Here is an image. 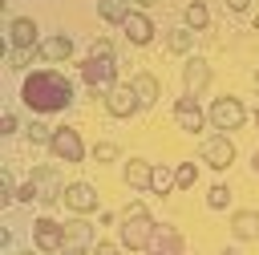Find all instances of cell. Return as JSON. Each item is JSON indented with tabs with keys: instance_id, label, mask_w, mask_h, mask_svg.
<instances>
[{
	"instance_id": "28",
	"label": "cell",
	"mask_w": 259,
	"mask_h": 255,
	"mask_svg": "<svg viewBox=\"0 0 259 255\" xmlns=\"http://www.w3.org/2000/svg\"><path fill=\"white\" fill-rule=\"evenodd\" d=\"M16 198H20V202H32V198H40V190H36V182H24V186L16 190Z\"/></svg>"
},
{
	"instance_id": "15",
	"label": "cell",
	"mask_w": 259,
	"mask_h": 255,
	"mask_svg": "<svg viewBox=\"0 0 259 255\" xmlns=\"http://www.w3.org/2000/svg\"><path fill=\"white\" fill-rule=\"evenodd\" d=\"M12 45L16 49H36V24L28 16H16L12 20Z\"/></svg>"
},
{
	"instance_id": "25",
	"label": "cell",
	"mask_w": 259,
	"mask_h": 255,
	"mask_svg": "<svg viewBox=\"0 0 259 255\" xmlns=\"http://www.w3.org/2000/svg\"><path fill=\"white\" fill-rule=\"evenodd\" d=\"M227 202H231V190H227L223 182H219V186H210V194H206V206H210V210H223Z\"/></svg>"
},
{
	"instance_id": "11",
	"label": "cell",
	"mask_w": 259,
	"mask_h": 255,
	"mask_svg": "<svg viewBox=\"0 0 259 255\" xmlns=\"http://www.w3.org/2000/svg\"><path fill=\"white\" fill-rule=\"evenodd\" d=\"M121 28H125V36H130L134 45H150V36H154V24H150L146 12H130V16L121 20Z\"/></svg>"
},
{
	"instance_id": "19",
	"label": "cell",
	"mask_w": 259,
	"mask_h": 255,
	"mask_svg": "<svg viewBox=\"0 0 259 255\" xmlns=\"http://www.w3.org/2000/svg\"><path fill=\"white\" fill-rule=\"evenodd\" d=\"M89 247V227L85 223H65V251H81Z\"/></svg>"
},
{
	"instance_id": "16",
	"label": "cell",
	"mask_w": 259,
	"mask_h": 255,
	"mask_svg": "<svg viewBox=\"0 0 259 255\" xmlns=\"http://www.w3.org/2000/svg\"><path fill=\"white\" fill-rule=\"evenodd\" d=\"M130 85H134V93H138V101H142V105H154V101H158V81H154L150 73H138Z\"/></svg>"
},
{
	"instance_id": "26",
	"label": "cell",
	"mask_w": 259,
	"mask_h": 255,
	"mask_svg": "<svg viewBox=\"0 0 259 255\" xmlns=\"http://www.w3.org/2000/svg\"><path fill=\"white\" fill-rule=\"evenodd\" d=\"M93 154H97V162H113V158H117V146H113V142H101Z\"/></svg>"
},
{
	"instance_id": "10",
	"label": "cell",
	"mask_w": 259,
	"mask_h": 255,
	"mask_svg": "<svg viewBox=\"0 0 259 255\" xmlns=\"http://www.w3.org/2000/svg\"><path fill=\"white\" fill-rule=\"evenodd\" d=\"M202 162L214 166V170H227V166L235 162V146H231V138H227V134H223V138H210V142L202 146Z\"/></svg>"
},
{
	"instance_id": "36",
	"label": "cell",
	"mask_w": 259,
	"mask_h": 255,
	"mask_svg": "<svg viewBox=\"0 0 259 255\" xmlns=\"http://www.w3.org/2000/svg\"><path fill=\"white\" fill-rule=\"evenodd\" d=\"M255 28H259V16H255Z\"/></svg>"
},
{
	"instance_id": "34",
	"label": "cell",
	"mask_w": 259,
	"mask_h": 255,
	"mask_svg": "<svg viewBox=\"0 0 259 255\" xmlns=\"http://www.w3.org/2000/svg\"><path fill=\"white\" fill-rule=\"evenodd\" d=\"M251 166H255V174H259V150H255V154H251Z\"/></svg>"
},
{
	"instance_id": "6",
	"label": "cell",
	"mask_w": 259,
	"mask_h": 255,
	"mask_svg": "<svg viewBox=\"0 0 259 255\" xmlns=\"http://www.w3.org/2000/svg\"><path fill=\"white\" fill-rule=\"evenodd\" d=\"M210 121H214V130H239L243 125V105L235 97H219L210 105Z\"/></svg>"
},
{
	"instance_id": "9",
	"label": "cell",
	"mask_w": 259,
	"mask_h": 255,
	"mask_svg": "<svg viewBox=\"0 0 259 255\" xmlns=\"http://www.w3.org/2000/svg\"><path fill=\"white\" fill-rule=\"evenodd\" d=\"M174 121H178V130H190V134L202 130V109H198L194 93H186V97L174 101Z\"/></svg>"
},
{
	"instance_id": "4",
	"label": "cell",
	"mask_w": 259,
	"mask_h": 255,
	"mask_svg": "<svg viewBox=\"0 0 259 255\" xmlns=\"http://www.w3.org/2000/svg\"><path fill=\"white\" fill-rule=\"evenodd\" d=\"M49 150H53V158H61V162H81V154H85V146H81L77 130H53Z\"/></svg>"
},
{
	"instance_id": "12",
	"label": "cell",
	"mask_w": 259,
	"mask_h": 255,
	"mask_svg": "<svg viewBox=\"0 0 259 255\" xmlns=\"http://www.w3.org/2000/svg\"><path fill=\"white\" fill-rule=\"evenodd\" d=\"M182 81H186V93H198V89H206V81H210V69H206V61L190 57V61H186V69H182Z\"/></svg>"
},
{
	"instance_id": "29",
	"label": "cell",
	"mask_w": 259,
	"mask_h": 255,
	"mask_svg": "<svg viewBox=\"0 0 259 255\" xmlns=\"http://www.w3.org/2000/svg\"><path fill=\"white\" fill-rule=\"evenodd\" d=\"M93 57H113V45H109V40H97V45H93Z\"/></svg>"
},
{
	"instance_id": "14",
	"label": "cell",
	"mask_w": 259,
	"mask_h": 255,
	"mask_svg": "<svg viewBox=\"0 0 259 255\" xmlns=\"http://www.w3.org/2000/svg\"><path fill=\"white\" fill-rule=\"evenodd\" d=\"M231 231L235 239H259V210H239L231 219Z\"/></svg>"
},
{
	"instance_id": "31",
	"label": "cell",
	"mask_w": 259,
	"mask_h": 255,
	"mask_svg": "<svg viewBox=\"0 0 259 255\" xmlns=\"http://www.w3.org/2000/svg\"><path fill=\"white\" fill-rule=\"evenodd\" d=\"M28 134H32V142H49V138H53V130H45V125H32Z\"/></svg>"
},
{
	"instance_id": "17",
	"label": "cell",
	"mask_w": 259,
	"mask_h": 255,
	"mask_svg": "<svg viewBox=\"0 0 259 255\" xmlns=\"http://www.w3.org/2000/svg\"><path fill=\"white\" fill-rule=\"evenodd\" d=\"M150 174H154L150 162H138V158L125 162V186H150Z\"/></svg>"
},
{
	"instance_id": "18",
	"label": "cell",
	"mask_w": 259,
	"mask_h": 255,
	"mask_svg": "<svg viewBox=\"0 0 259 255\" xmlns=\"http://www.w3.org/2000/svg\"><path fill=\"white\" fill-rule=\"evenodd\" d=\"M97 12H101V20H109V24H121L134 8H130V0H101L97 4Z\"/></svg>"
},
{
	"instance_id": "33",
	"label": "cell",
	"mask_w": 259,
	"mask_h": 255,
	"mask_svg": "<svg viewBox=\"0 0 259 255\" xmlns=\"http://www.w3.org/2000/svg\"><path fill=\"white\" fill-rule=\"evenodd\" d=\"M247 4H251V0H227V8H231V12H243Z\"/></svg>"
},
{
	"instance_id": "7",
	"label": "cell",
	"mask_w": 259,
	"mask_h": 255,
	"mask_svg": "<svg viewBox=\"0 0 259 255\" xmlns=\"http://www.w3.org/2000/svg\"><path fill=\"white\" fill-rule=\"evenodd\" d=\"M32 239L40 251H65V227L53 219H36L32 223Z\"/></svg>"
},
{
	"instance_id": "13",
	"label": "cell",
	"mask_w": 259,
	"mask_h": 255,
	"mask_svg": "<svg viewBox=\"0 0 259 255\" xmlns=\"http://www.w3.org/2000/svg\"><path fill=\"white\" fill-rule=\"evenodd\" d=\"M150 251H162V255H174L182 251V235L170 231V227H154V239H150Z\"/></svg>"
},
{
	"instance_id": "35",
	"label": "cell",
	"mask_w": 259,
	"mask_h": 255,
	"mask_svg": "<svg viewBox=\"0 0 259 255\" xmlns=\"http://www.w3.org/2000/svg\"><path fill=\"white\" fill-rule=\"evenodd\" d=\"M138 4H158V0H138Z\"/></svg>"
},
{
	"instance_id": "32",
	"label": "cell",
	"mask_w": 259,
	"mask_h": 255,
	"mask_svg": "<svg viewBox=\"0 0 259 255\" xmlns=\"http://www.w3.org/2000/svg\"><path fill=\"white\" fill-rule=\"evenodd\" d=\"M134 215H146V206H142V202H130V206L121 210V219H134Z\"/></svg>"
},
{
	"instance_id": "8",
	"label": "cell",
	"mask_w": 259,
	"mask_h": 255,
	"mask_svg": "<svg viewBox=\"0 0 259 255\" xmlns=\"http://www.w3.org/2000/svg\"><path fill=\"white\" fill-rule=\"evenodd\" d=\"M61 198H65V206H73L77 215H89V210H97V190H93L89 182H69Z\"/></svg>"
},
{
	"instance_id": "30",
	"label": "cell",
	"mask_w": 259,
	"mask_h": 255,
	"mask_svg": "<svg viewBox=\"0 0 259 255\" xmlns=\"http://www.w3.org/2000/svg\"><path fill=\"white\" fill-rule=\"evenodd\" d=\"M12 130H16V113H4L0 117V134H12Z\"/></svg>"
},
{
	"instance_id": "22",
	"label": "cell",
	"mask_w": 259,
	"mask_h": 255,
	"mask_svg": "<svg viewBox=\"0 0 259 255\" xmlns=\"http://www.w3.org/2000/svg\"><path fill=\"white\" fill-rule=\"evenodd\" d=\"M166 40H170V49H174V53H186V49L194 45V28H174Z\"/></svg>"
},
{
	"instance_id": "20",
	"label": "cell",
	"mask_w": 259,
	"mask_h": 255,
	"mask_svg": "<svg viewBox=\"0 0 259 255\" xmlns=\"http://www.w3.org/2000/svg\"><path fill=\"white\" fill-rule=\"evenodd\" d=\"M40 53H45L49 61H65V57L73 53V40H69V36H53V40L40 45Z\"/></svg>"
},
{
	"instance_id": "3",
	"label": "cell",
	"mask_w": 259,
	"mask_h": 255,
	"mask_svg": "<svg viewBox=\"0 0 259 255\" xmlns=\"http://www.w3.org/2000/svg\"><path fill=\"white\" fill-rule=\"evenodd\" d=\"M154 219L150 215H134V219H125V227H121V247H130V251H150V239H154Z\"/></svg>"
},
{
	"instance_id": "23",
	"label": "cell",
	"mask_w": 259,
	"mask_h": 255,
	"mask_svg": "<svg viewBox=\"0 0 259 255\" xmlns=\"http://www.w3.org/2000/svg\"><path fill=\"white\" fill-rule=\"evenodd\" d=\"M174 186V174L166 170V166H154V174H150V190H158V194H166Z\"/></svg>"
},
{
	"instance_id": "2",
	"label": "cell",
	"mask_w": 259,
	"mask_h": 255,
	"mask_svg": "<svg viewBox=\"0 0 259 255\" xmlns=\"http://www.w3.org/2000/svg\"><path fill=\"white\" fill-rule=\"evenodd\" d=\"M81 77H85V85L89 89H113V77H117V65H113V57H85V65H81Z\"/></svg>"
},
{
	"instance_id": "24",
	"label": "cell",
	"mask_w": 259,
	"mask_h": 255,
	"mask_svg": "<svg viewBox=\"0 0 259 255\" xmlns=\"http://www.w3.org/2000/svg\"><path fill=\"white\" fill-rule=\"evenodd\" d=\"M174 182H178V186H194V182H198V166H194V162H182V166L174 170Z\"/></svg>"
},
{
	"instance_id": "27",
	"label": "cell",
	"mask_w": 259,
	"mask_h": 255,
	"mask_svg": "<svg viewBox=\"0 0 259 255\" xmlns=\"http://www.w3.org/2000/svg\"><path fill=\"white\" fill-rule=\"evenodd\" d=\"M16 198V190H12V178L8 174H0V202H12Z\"/></svg>"
},
{
	"instance_id": "1",
	"label": "cell",
	"mask_w": 259,
	"mask_h": 255,
	"mask_svg": "<svg viewBox=\"0 0 259 255\" xmlns=\"http://www.w3.org/2000/svg\"><path fill=\"white\" fill-rule=\"evenodd\" d=\"M20 97H24V105H28V109L57 113V109H65V105L73 101V85H69V77H61V73L45 69V73H32V77L24 81Z\"/></svg>"
},
{
	"instance_id": "21",
	"label": "cell",
	"mask_w": 259,
	"mask_h": 255,
	"mask_svg": "<svg viewBox=\"0 0 259 255\" xmlns=\"http://www.w3.org/2000/svg\"><path fill=\"white\" fill-rule=\"evenodd\" d=\"M206 20H210V16H206V4H202V0H194V4L186 8V28L202 32V28H206Z\"/></svg>"
},
{
	"instance_id": "5",
	"label": "cell",
	"mask_w": 259,
	"mask_h": 255,
	"mask_svg": "<svg viewBox=\"0 0 259 255\" xmlns=\"http://www.w3.org/2000/svg\"><path fill=\"white\" fill-rule=\"evenodd\" d=\"M138 105H142V101H138L134 85H113V89H105V109H109L113 117H130Z\"/></svg>"
},
{
	"instance_id": "37",
	"label": "cell",
	"mask_w": 259,
	"mask_h": 255,
	"mask_svg": "<svg viewBox=\"0 0 259 255\" xmlns=\"http://www.w3.org/2000/svg\"><path fill=\"white\" fill-rule=\"evenodd\" d=\"M255 117H259V109H255Z\"/></svg>"
}]
</instances>
